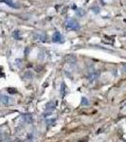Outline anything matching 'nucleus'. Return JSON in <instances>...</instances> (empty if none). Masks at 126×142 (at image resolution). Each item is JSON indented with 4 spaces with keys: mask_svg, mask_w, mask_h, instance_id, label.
I'll list each match as a JSON object with an SVG mask.
<instances>
[{
    "mask_svg": "<svg viewBox=\"0 0 126 142\" xmlns=\"http://www.w3.org/2000/svg\"><path fill=\"white\" fill-rule=\"evenodd\" d=\"M33 39L36 41H39V42H45L46 40V35L45 32L38 31V32L33 33Z\"/></svg>",
    "mask_w": 126,
    "mask_h": 142,
    "instance_id": "obj_3",
    "label": "nucleus"
},
{
    "mask_svg": "<svg viewBox=\"0 0 126 142\" xmlns=\"http://www.w3.org/2000/svg\"><path fill=\"white\" fill-rule=\"evenodd\" d=\"M99 75H100V73H99V72H96V71H92V72H90L89 75H88V77H87L89 83L92 84V83H94L95 81H97Z\"/></svg>",
    "mask_w": 126,
    "mask_h": 142,
    "instance_id": "obj_4",
    "label": "nucleus"
},
{
    "mask_svg": "<svg viewBox=\"0 0 126 142\" xmlns=\"http://www.w3.org/2000/svg\"><path fill=\"white\" fill-rule=\"evenodd\" d=\"M67 27L71 30H78L80 29V25L75 19H68L67 21Z\"/></svg>",
    "mask_w": 126,
    "mask_h": 142,
    "instance_id": "obj_2",
    "label": "nucleus"
},
{
    "mask_svg": "<svg viewBox=\"0 0 126 142\" xmlns=\"http://www.w3.org/2000/svg\"><path fill=\"white\" fill-rule=\"evenodd\" d=\"M66 62H67V63H74V62H76V57L74 56V55H67V57H66Z\"/></svg>",
    "mask_w": 126,
    "mask_h": 142,
    "instance_id": "obj_8",
    "label": "nucleus"
},
{
    "mask_svg": "<svg viewBox=\"0 0 126 142\" xmlns=\"http://www.w3.org/2000/svg\"><path fill=\"white\" fill-rule=\"evenodd\" d=\"M54 109H55V104H54L53 101L48 102L46 106V111H47V112H52Z\"/></svg>",
    "mask_w": 126,
    "mask_h": 142,
    "instance_id": "obj_6",
    "label": "nucleus"
},
{
    "mask_svg": "<svg viewBox=\"0 0 126 142\" xmlns=\"http://www.w3.org/2000/svg\"><path fill=\"white\" fill-rule=\"evenodd\" d=\"M61 93H62V96H63V97H64V96L67 94V88H66L65 84H62V85H61Z\"/></svg>",
    "mask_w": 126,
    "mask_h": 142,
    "instance_id": "obj_10",
    "label": "nucleus"
},
{
    "mask_svg": "<svg viewBox=\"0 0 126 142\" xmlns=\"http://www.w3.org/2000/svg\"><path fill=\"white\" fill-rule=\"evenodd\" d=\"M123 71H124V73H126V64H123Z\"/></svg>",
    "mask_w": 126,
    "mask_h": 142,
    "instance_id": "obj_14",
    "label": "nucleus"
},
{
    "mask_svg": "<svg viewBox=\"0 0 126 142\" xmlns=\"http://www.w3.org/2000/svg\"><path fill=\"white\" fill-rule=\"evenodd\" d=\"M23 118H24V119H25V121H26V122H28V123H32V122H33V118H32L31 115H29V114L23 115Z\"/></svg>",
    "mask_w": 126,
    "mask_h": 142,
    "instance_id": "obj_7",
    "label": "nucleus"
},
{
    "mask_svg": "<svg viewBox=\"0 0 126 142\" xmlns=\"http://www.w3.org/2000/svg\"><path fill=\"white\" fill-rule=\"evenodd\" d=\"M81 104L83 105V106H88L89 105V101H88V100L86 99V98H83L82 99V100H81Z\"/></svg>",
    "mask_w": 126,
    "mask_h": 142,
    "instance_id": "obj_11",
    "label": "nucleus"
},
{
    "mask_svg": "<svg viewBox=\"0 0 126 142\" xmlns=\"http://www.w3.org/2000/svg\"><path fill=\"white\" fill-rule=\"evenodd\" d=\"M63 40V36L61 34V32L56 31L53 35H52V42L53 43H61Z\"/></svg>",
    "mask_w": 126,
    "mask_h": 142,
    "instance_id": "obj_5",
    "label": "nucleus"
},
{
    "mask_svg": "<svg viewBox=\"0 0 126 142\" xmlns=\"http://www.w3.org/2000/svg\"><path fill=\"white\" fill-rule=\"evenodd\" d=\"M4 2L6 3V4H8L10 7H12V8H18L19 6L18 5H16V4H14L12 0H4Z\"/></svg>",
    "mask_w": 126,
    "mask_h": 142,
    "instance_id": "obj_9",
    "label": "nucleus"
},
{
    "mask_svg": "<svg viewBox=\"0 0 126 142\" xmlns=\"http://www.w3.org/2000/svg\"><path fill=\"white\" fill-rule=\"evenodd\" d=\"M14 103V100L9 96L0 94V104L3 105H13Z\"/></svg>",
    "mask_w": 126,
    "mask_h": 142,
    "instance_id": "obj_1",
    "label": "nucleus"
},
{
    "mask_svg": "<svg viewBox=\"0 0 126 142\" xmlns=\"http://www.w3.org/2000/svg\"><path fill=\"white\" fill-rule=\"evenodd\" d=\"M76 13H77V15H79V16L82 17V16H84L85 14V12L83 9H78V10H76Z\"/></svg>",
    "mask_w": 126,
    "mask_h": 142,
    "instance_id": "obj_12",
    "label": "nucleus"
},
{
    "mask_svg": "<svg viewBox=\"0 0 126 142\" xmlns=\"http://www.w3.org/2000/svg\"><path fill=\"white\" fill-rule=\"evenodd\" d=\"M8 91H9V92H15V93H16V90H15V89H12V88H9Z\"/></svg>",
    "mask_w": 126,
    "mask_h": 142,
    "instance_id": "obj_13",
    "label": "nucleus"
}]
</instances>
